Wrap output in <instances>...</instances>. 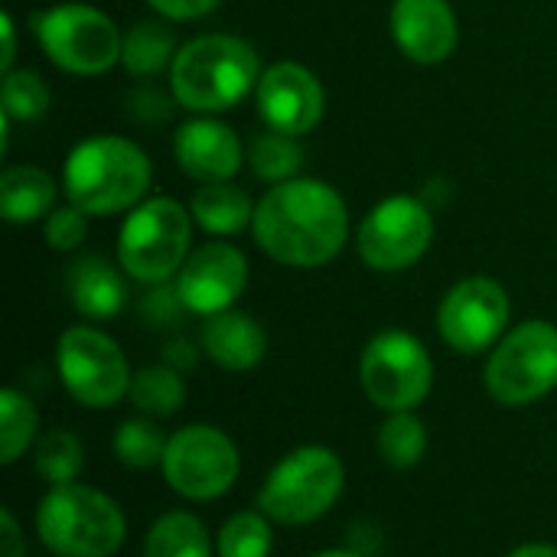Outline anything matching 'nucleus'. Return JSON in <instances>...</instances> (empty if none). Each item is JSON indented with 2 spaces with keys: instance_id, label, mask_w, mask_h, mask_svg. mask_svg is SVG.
<instances>
[{
  "instance_id": "f257e3e1",
  "label": "nucleus",
  "mask_w": 557,
  "mask_h": 557,
  "mask_svg": "<svg viewBox=\"0 0 557 557\" xmlns=\"http://www.w3.org/2000/svg\"><path fill=\"white\" fill-rule=\"evenodd\" d=\"M251 232L271 261L287 268H323L346 245L349 212L330 183L297 176L274 183L264 193Z\"/></svg>"
},
{
  "instance_id": "f03ea898",
  "label": "nucleus",
  "mask_w": 557,
  "mask_h": 557,
  "mask_svg": "<svg viewBox=\"0 0 557 557\" xmlns=\"http://www.w3.org/2000/svg\"><path fill=\"white\" fill-rule=\"evenodd\" d=\"M261 82V62L251 42L209 33L180 46L170 65V88L176 104L196 114H215L235 108Z\"/></svg>"
},
{
  "instance_id": "7ed1b4c3",
  "label": "nucleus",
  "mask_w": 557,
  "mask_h": 557,
  "mask_svg": "<svg viewBox=\"0 0 557 557\" xmlns=\"http://www.w3.org/2000/svg\"><path fill=\"white\" fill-rule=\"evenodd\" d=\"M62 183L69 202L85 215H114L144 202L150 189V160L127 137H88L65 157Z\"/></svg>"
},
{
  "instance_id": "20e7f679",
  "label": "nucleus",
  "mask_w": 557,
  "mask_h": 557,
  "mask_svg": "<svg viewBox=\"0 0 557 557\" xmlns=\"http://www.w3.org/2000/svg\"><path fill=\"white\" fill-rule=\"evenodd\" d=\"M124 512L101 490L49 486L36 509V535L55 557H111L124 545Z\"/></svg>"
},
{
  "instance_id": "39448f33",
  "label": "nucleus",
  "mask_w": 557,
  "mask_h": 557,
  "mask_svg": "<svg viewBox=\"0 0 557 557\" xmlns=\"http://www.w3.org/2000/svg\"><path fill=\"white\" fill-rule=\"evenodd\" d=\"M346 490V467L330 447H297L268 473L258 509L281 525H310L323 519Z\"/></svg>"
},
{
  "instance_id": "423d86ee",
  "label": "nucleus",
  "mask_w": 557,
  "mask_h": 557,
  "mask_svg": "<svg viewBox=\"0 0 557 557\" xmlns=\"http://www.w3.org/2000/svg\"><path fill=\"white\" fill-rule=\"evenodd\" d=\"M193 222L170 196L144 199L134 206L117 235V261L124 274L140 284H166L189 258Z\"/></svg>"
},
{
  "instance_id": "0eeeda50",
  "label": "nucleus",
  "mask_w": 557,
  "mask_h": 557,
  "mask_svg": "<svg viewBox=\"0 0 557 557\" xmlns=\"http://www.w3.org/2000/svg\"><path fill=\"white\" fill-rule=\"evenodd\" d=\"M486 392L506 408L542 401L557 388V326L529 320L503 336L483 372Z\"/></svg>"
},
{
  "instance_id": "6e6552de",
  "label": "nucleus",
  "mask_w": 557,
  "mask_h": 557,
  "mask_svg": "<svg viewBox=\"0 0 557 557\" xmlns=\"http://www.w3.org/2000/svg\"><path fill=\"white\" fill-rule=\"evenodd\" d=\"M33 33L62 72L101 75L121 62V42L114 20L88 3H55L33 16Z\"/></svg>"
},
{
  "instance_id": "1a4fd4ad",
  "label": "nucleus",
  "mask_w": 557,
  "mask_h": 557,
  "mask_svg": "<svg viewBox=\"0 0 557 557\" xmlns=\"http://www.w3.org/2000/svg\"><path fill=\"white\" fill-rule=\"evenodd\" d=\"M359 385L366 398L388 414L414 411L431 395L434 362L418 336L405 330H385L362 349Z\"/></svg>"
},
{
  "instance_id": "9d476101",
  "label": "nucleus",
  "mask_w": 557,
  "mask_h": 557,
  "mask_svg": "<svg viewBox=\"0 0 557 557\" xmlns=\"http://www.w3.org/2000/svg\"><path fill=\"white\" fill-rule=\"evenodd\" d=\"M55 369L65 392L91 411L114 408L131 395V369L121 346L95 326H69L55 346Z\"/></svg>"
},
{
  "instance_id": "9b49d317",
  "label": "nucleus",
  "mask_w": 557,
  "mask_h": 557,
  "mask_svg": "<svg viewBox=\"0 0 557 557\" xmlns=\"http://www.w3.org/2000/svg\"><path fill=\"white\" fill-rule=\"evenodd\" d=\"M160 470L176 496L189 503H209L235 486L242 457L225 431L209 424H189L170 437Z\"/></svg>"
},
{
  "instance_id": "f8f14e48",
  "label": "nucleus",
  "mask_w": 557,
  "mask_h": 557,
  "mask_svg": "<svg viewBox=\"0 0 557 557\" xmlns=\"http://www.w3.org/2000/svg\"><path fill=\"white\" fill-rule=\"evenodd\" d=\"M434 238V215L414 196L382 199L359 225L356 248L362 261L375 271L395 274L418 264Z\"/></svg>"
},
{
  "instance_id": "ddd939ff",
  "label": "nucleus",
  "mask_w": 557,
  "mask_h": 557,
  "mask_svg": "<svg viewBox=\"0 0 557 557\" xmlns=\"http://www.w3.org/2000/svg\"><path fill=\"white\" fill-rule=\"evenodd\" d=\"M506 323H509V294L493 277H467L454 284L437 310V333L460 356H476L493 349Z\"/></svg>"
},
{
  "instance_id": "4468645a",
  "label": "nucleus",
  "mask_w": 557,
  "mask_h": 557,
  "mask_svg": "<svg viewBox=\"0 0 557 557\" xmlns=\"http://www.w3.org/2000/svg\"><path fill=\"white\" fill-rule=\"evenodd\" d=\"M173 287L189 313H225L248 287V258L228 242H209L186 258Z\"/></svg>"
},
{
  "instance_id": "2eb2a0df",
  "label": "nucleus",
  "mask_w": 557,
  "mask_h": 557,
  "mask_svg": "<svg viewBox=\"0 0 557 557\" xmlns=\"http://www.w3.org/2000/svg\"><path fill=\"white\" fill-rule=\"evenodd\" d=\"M255 95H258L261 121L271 131H281L290 137L313 131L326 104L320 78L300 62H274L271 69H264Z\"/></svg>"
},
{
  "instance_id": "dca6fc26",
  "label": "nucleus",
  "mask_w": 557,
  "mask_h": 557,
  "mask_svg": "<svg viewBox=\"0 0 557 557\" xmlns=\"http://www.w3.org/2000/svg\"><path fill=\"white\" fill-rule=\"evenodd\" d=\"M392 36L411 62L437 65L457 49L460 29L447 0H395Z\"/></svg>"
},
{
  "instance_id": "f3484780",
  "label": "nucleus",
  "mask_w": 557,
  "mask_h": 557,
  "mask_svg": "<svg viewBox=\"0 0 557 557\" xmlns=\"http://www.w3.org/2000/svg\"><path fill=\"white\" fill-rule=\"evenodd\" d=\"M173 157L176 166L196 183H228L248 153L242 150V140L228 124L212 117H196L176 131Z\"/></svg>"
},
{
  "instance_id": "a211bd4d",
  "label": "nucleus",
  "mask_w": 557,
  "mask_h": 557,
  "mask_svg": "<svg viewBox=\"0 0 557 557\" xmlns=\"http://www.w3.org/2000/svg\"><path fill=\"white\" fill-rule=\"evenodd\" d=\"M65 294L88 320H111L127 307V284L114 264L98 255L78 258L65 271Z\"/></svg>"
},
{
  "instance_id": "6ab92c4d",
  "label": "nucleus",
  "mask_w": 557,
  "mask_h": 557,
  "mask_svg": "<svg viewBox=\"0 0 557 557\" xmlns=\"http://www.w3.org/2000/svg\"><path fill=\"white\" fill-rule=\"evenodd\" d=\"M202 349L225 372H248L264 359L268 336H264L261 323L251 320L248 313L225 310V313L209 317V323L202 330Z\"/></svg>"
},
{
  "instance_id": "aec40b11",
  "label": "nucleus",
  "mask_w": 557,
  "mask_h": 557,
  "mask_svg": "<svg viewBox=\"0 0 557 557\" xmlns=\"http://www.w3.org/2000/svg\"><path fill=\"white\" fill-rule=\"evenodd\" d=\"M55 202V180L39 166H7L0 173V215L13 225L46 219Z\"/></svg>"
},
{
  "instance_id": "412c9836",
  "label": "nucleus",
  "mask_w": 557,
  "mask_h": 557,
  "mask_svg": "<svg viewBox=\"0 0 557 557\" xmlns=\"http://www.w3.org/2000/svg\"><path fill=\"white\" fill-rule=\"evenodd\" d=\"M255 202L232 183H202L189 202L196 225L209 235H238L255 222Z\"/></svg>"
},
{
  "instance_id": "4be33fe9",
  "label": "nucleus",
  "mask_w": 557,
  "mask_h": 557,
  "mask_svg": "<svg viewBox=\"0 0 557 557\" xmlns=\"http://www.w3.org/2000/svg\"><path fill=\"white\" fill-rule=\"evenodd\" d=\"M176 33L166 23L157 20H140L124 33L121 42V62L134 75H157L176 59Z\"/></svg>"
},
{
  "instance_id": "5701e85b",
  "label": "nucleus",
  "mask_w": 557,
  "mask_h": 557,
  "mask_svg": "<svg viewBox=\"0 0 557 557\" xmlns=\"http://www.w3.org/2000/svg\"><path fill=\"white\" fill-rule=\"evenodd\" d=\"M144 557H212L209 532L193 512H166L150 525Z\"/></svg>"
},
{
  "instance_id": "b1692460",
  "label": "nucleus",
  "mask_w": 557,
  "mask_h": 557,
  "mask_svg": "<svg viewBox=\"0 0 557 557\" xmlns=\"http://www.w3.org/2000/svg\"><path fill=\"white\" fill-rule=\"evenodd\" d=\"M131 401L147 418H170L186 401L183 375L173 366H147L131 379Z\"/></svg>"
},
{
  "instance_id": "393cba45",
  "label": "nucleus",
  "mask_w": 557,
  "mask_h": 557,
  "mask_svg": "<svg viewBox=\"0 0 557 557\" xmlns=\"http://www.w3.org/2000/svg\"><path fill=\"white\" fill-rule=\"evenodd\" d=\"M248 163H251L255 176H261L268 183H287V180H297V173L304 166V147L297 144V137L268 127L264 134L251 137Z\"/></svg>"
},
{
  "instance_id": "a878e982",
  "label": "nucleus",
  "mask_w": 557,
  "mask_h": 557,
  "mask_svg": "<svg viewBox=\"0 0 557 557\" xmlns=\"http://www.w3.org/2000/svg\"><path fill=\"white\" fill-rule=\"evenodd\" d=\"M36 431H39V414L33 401L16 388H3L0 392V463L13 467L36 441Z\"/></svg>"
},
{
  "instance_id": "bb28decb",
  "label": "nucleus",
  "mask_w": 557,
  "mask_h": 557,
  "mask_svg": "<svg viewBox=\"0 0 557 557\" xmlns=\"http://www.w3.org/2000/svg\"><path fill=\"white\" fill-rule=\"evenodd\" d=\"M379 454L395 470H411L428 454V428L414 411L388 414V421L379 428Z\"/></svg>"
},
{
  "instance_id": "cd10ccee",
  "label": "nucleus",
  "mask_w": 557,
  "mask_h": 557,
  "mask_svg": "<svg viewBox=\"0 0 557 557\" xmlns=\"http://www.w3.org/2000/svg\"><path fill=\"white\" fill-rule=\"evenodd\" d=\"M82 463H85V450H82V441H78L72 431L52 428V431H46V434L36 441L33 467H36V473H39L49 486L75 483V476L82 473Z\"/></svg>"
},
{
  "instance_id": "c85d7f7f",
  "label": "nucleus",
  "mask_w": 557,
  "mask_h": 557,
  "mask_svg": "<svg viewBox=\"0 0 557 557\" xmlns=\"http://www.w3.org/2000/svg\"><path fill=\"white\" fill-rule=\"evenodd\" d=\"M166 444L170 441L163 437V431L153 421H147V418H131L114 434V454L131 470L160 467L163 457H166Z\"/></svg>"
},
{
  "instance_id": "c756f323",
  "label": "nucleus",
  "mask_w": 557,
  "mask_h": 557,
  "mask_svg": "<svg viewBox=\"0 0 557 557\" xmlns=\"http://www.w3.org/2000/svg\"><path fill=\"white\" fill-rule=\"evenodd\" d=\"M271 548L274 532L264 512H238L219 532V557H268Z\"/></svg>"
},
{
  "instance_id": "7c9ffc66",
  "label": "nucleus",
  "mask_w": 557,
  "mask_h": 557,
  "mask_svg": "<svg viewBox=\"0 0 557 557\" xmlns=\"http://www.w3.org/2000/svg\"><path fill=\"white\" fill-rule=\"evenodd\" d=\"M52 98L36 72H7L0 91V111L7 121H36L49 111Z\"/></svg>"
},
{
  "instance_id": "2f4dec72",
  "label": "nucleus",
  "mask_w": 557,
  "mask_h": 557,
  "mask_svg": "<svg viewBox=\"0 0 557 557\" xmlns=\"http://www.w3.org/2000/svg\"><path fill=\"white\" fill-rule=\"evenodd\" d=\"M85 232H88L85 212L75 209L72 202L65 209H52L42 222V238L55 251H75L85 242Z\"/></svg>"
},
{
  "instance_id": "473e14b6",
  "label": "nucleus",
  "mask_w": 557,
  "mask_h": 557,
  "mask_svg": "<svg viewBox=\"0 0 557 557\" xmlns=\"http://www.w3.org/2000/svg\"><path fill=\"white\" fill-rule=\"evenodd\" d=\"M186 307H183L176 287H170V284H153V290L140 300V317L150 326H170V323H176V317Z\"/></svg>"
},
{
  "instance_id": "72a5a7b5",
  "label": "nucleus",
  "mask_w": 557,
  "mask_h": 557,
  "mask_svg": "<svg viewBox=\"0 0 557 557\" xmlns=\"http://www.w3.org/2000/svg\"><path fill=\"white\" fill-rule=\"evenodd\" d=\"M166 20H199L212 13L222 0H147Z\"/></svg>"
},
{
  "instance_id": "f704fd0d",
  "label": "nucleus",
  "mask_w": 557,
  "mask_h": 557,
  "mask_svg": "<svg viewBox=\"0 0 557 557\" xmlns=\"http://www.w3.org/2000/svg\"><path fill=\"white\" fill-rule=\"evenodd\" d=\"M0 525H3V557H23V535L10 509H0Z\"/></svg>"
},
{
  "instance_id": "c9c22d12",
  "label": "nucleus",
  "mask_w": 557,
  "mask_h": 557,
  "mask_svg": "<svg viewBox=\"0 0 557 557\" xmlns=\"http://www.w3.org/2000/svg\"><path fill=\"white\" fill-rule=\"evenodd\" d=\"M0 33H3V55H0V69L3 75L13 72V55H16V26H13V16L3 13L0 16Z\"/></svg>"
},
{
  "instance_id": "e433bc0d",
  "label": "nucleus",
  "mask_w": 557,
  "mask_h": 557,
  "mask_svg": "<svg viewBox=\"0 0 557 557\" xmlns=\"http://www.w3.org/2000/svg\"><path fill=\"white\" fill-rule=\"evenodd\" d=\"M509 557H557L555 545H522Z\"/></svg>"
},
{
  "instance_id": "4c0bfd02",
  "label": "nucleus",
  "mask_w": 557,
  "mask_h": 557,
  "mask_svg": "<svg viewBox=\"0 0 557 557\" xmlns=\"http://www.w3.org/2000/svg\"><path fill=\"white\" fill-rule=\"evenodd\" d=\"M313 557H362L359 552H349V548H330V552H320Z\"/></svg>"
}]
</instances>
